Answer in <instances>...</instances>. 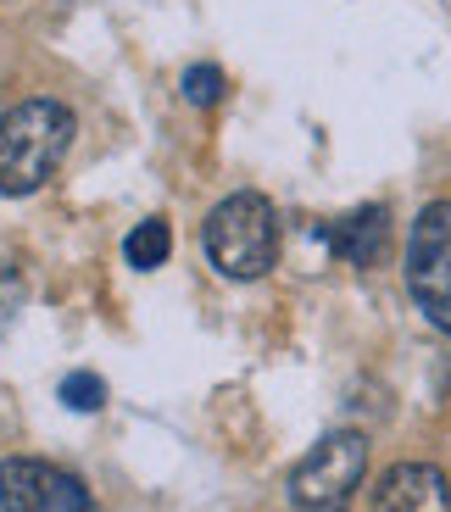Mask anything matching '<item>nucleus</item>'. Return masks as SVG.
<instances>
[{
  "label": "nucleus",
  "instance_id": "0eeeda50",
  "mask_svg": "<svg viewBox=\"0 0 451 512\" xmlns=\"http://www.w3.org/2000/svg\"><path fill=\"white\" fill-rule=\"evenodd\" d=\"M323 245H329L340 262H351V268H374L390 245V212L385 206H357V212H346L340 223L323 229Z\"/></svg>",
  "mask_w": 451,
  "mask_h": 512
},
{
  "label": "nucleus",
  "instance_id": "f03ea898",
  "mask_svg": "<svg viewBox=\"0 0 451 512\" xmlns=\"http://www.w3.org/2000/svg\"><path fill=\"white\" fill-rule=\"evenodd\" d=\"M212 268L223 279H262V273L279 262V218H273L268 195H229V201L212 206L207 229H201Z\"/></svg>",
  "mask_w": 451,
  "mask_h": 512
},
{
  "label": "nucleus",
  "instance_id": "f8f14e48",
  "mask_svg": "<svg viewBox=\"0 0 451 512\" xmlns=\"http://www.w3.org/2000/svg\"><path fill=\"white\" fill-rule=\"evenodd\" d=\"M301 512H307V507H301Z\"/></svg>",
  "mask_w": 451,
  "mask_h": 512
},
{
  "label": "nucleus",
  "instance_id": "39448f33",
  "mask_svg": "<svg viewBox=\"0 0 451 512\" xmlns=\"http://www.w3.org/2000/svg\"><path fill=\"white\" fill-rule=\"evenodd\" d=\"M90 485L67 468H51L39 457L0 462V512H90Z\"/></svg>",
  "mask_w": 451,
  "mask_h": 512
},
{
  "label": "nucleus",
  "instance_id": "f257e3e1",
  "mask_svg": "<svg viewBox=\"0 0 451 512\" xmlns=\"http://www.w3.org/2000/svg\"><path fill=\"white\" fill-rule=\"evenodd\" d=\"M73 145V112L62 101H17L0 112V195H34Z\"/></svg>",
  "mask_w": 451,
  "mask_h": 512
},
{
  "label": "nucleus",
  "instance_id": "7ed1b4c3",
  "mask_svg": "<svg viewBox=\"0 0 451 512\" xmlns=\"http://www.w3.org/2000/svg\"><path fill=\"white\" fill-rule=\"evenodd\" d=\"M362 474H368V440L357 429H335L290 468V501L307 512H340Z\"/></svg>",
  "mask_w": 451,
  "mask_h": 512
},
{
  "label": "nucleus",
  "instance_id": "20e7f679",
  "mask_svg": "<svg viewBox=\"0 0 451 512\" xmlns=\"http://www.w3.org/2000/svg\"><path fill=\"white\" fill-rule=\"evenodd\" d=\"M407 290L418 312L451 334V201H429L407 240Z\"/></svg>",
  "mask_w": 451,
  "mask_h": 512
},
{
  "label": "nucleus",
  "instance_id": "9d476101",
  "mask_svg": "<svg viewBox=\"0 0 451 512\" xmlns=\"http://www.w3.org/2000/svg\"><path fill=\"white\" fill-rule=\"evenodd\" d=\"M28 301V279L17 262H0V340H6V329L17 323V312H23Z\"/></svg>",
  "mask_w": 451,
  "mask_h": 512
},
{
  "label": "nucleus",
  "instance_id": "423d86ee",
  "mask_svg": "<svg viewBox=\"0 0 451 512\" xmlns=\"http://www.w3.org/2000/svg\"><path fill=\"white\" fill-rule=\"evenodd\" d=\"M374 512H451V479L435 462H396L374 485Z\"/></svg>",
  "mask_w": 451,
  "mask_h": 512
},
{
  "label": "nucleus",
  "instance_id": "1a4fd4ad",
  "mask_svg": "<svg viewBox=\"0 0 451 512\" xmlns=\"http://www.w3.org/2000/svg\"><path fill=\"white\" fill-rule=\"evenodd\" d=\"M56 396H62V407H73V412H101L106 407V384H101V373H67L62 379V390H56Z\"/></svg>",
  "mask_w": 451,
  "mask_h": 512
},
{
  "label": "nucleus",
  "instance_id": "9b49d317",
  "mask_svg": "<svg viewBox=\"0 0 451 512\" xmlns=\"http://www.w3.org/2000/svg\"><path fill=\"white\" fill-rule=\"evenodd\" d=\"M184 101L190 106H218L223 101V73L212 62H201V67H190L184 73Z\"/></svg>",
  "mask_w": 451,
  "mask_h": 512
},
{
  "label": "nucleus",
  "instance_id": "6e6552de",
  "mask_svg": "<svg viewBox=\"0 0 451 512\" xmlns=\"http://www.w3.org/2000/svg\"><path fill=\"white\" fill-rule=\"evenodd\" d=\"M168 251H173V229L162 218H151V223H140V229L123 240V256H129V268H140V273H151V268H162L168 262Z\"/></svg>",
  "mask_w": 451,
  "mask_h": 512
}]
</instances>
